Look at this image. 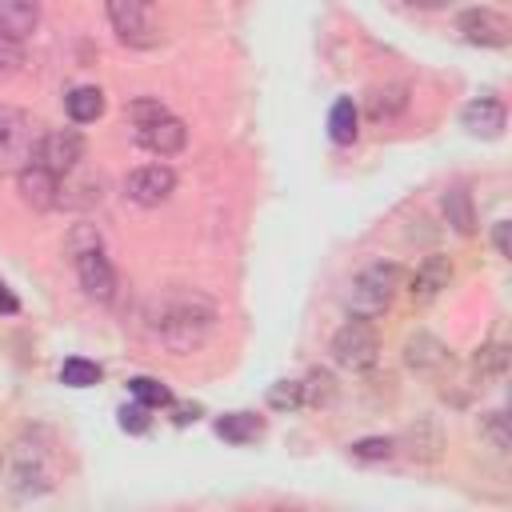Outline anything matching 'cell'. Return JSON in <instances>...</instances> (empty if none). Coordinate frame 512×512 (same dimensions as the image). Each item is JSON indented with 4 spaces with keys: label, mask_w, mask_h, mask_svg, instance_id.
<instances>
[{
    "label": "cell",
    "mask_w": 512,
    "mask_h": 512,
    "mask_svg": "<svg viewBox=\"0 0 512 512\" xmlns=\"http://www.w3.org/2000/svg\"><path fill=\"white\" fill-rule=\"evenodd\" d=\"M348 452L356 460H388V456H396V440L392 436H364V440L348 444Z\"/></svg>",
    "instance_id": "obj_25"
},
{
    "label": "cell",
    "mask_w": 512,
    "mask_h": 512,
    "mask_svg": "<svg viewBox=\"0 0 512 512\" xmlns=\"http://www.w3.org/2000/svg\"><path fill=\"white\" fill-rule=\"evenodd\" d=\"M332 396V376L328 372H308V384H304V404H320Z\"/></svg>",
    "instance_id": "obj_29"
},
{
    "label": "cell",
    "mask_w": 512,
    "mask_h": 512,
    "mask_svg": "<svg viewBox=\"0 0 512 512\" xmlns=\"http://www.w3.org/2000/svg\"><path fill=\"white\" fill-rule=\"evenodd\" d=\"M456 28L464 32L468 44H480V48H504L512 40V24L496 8H468L456 16Z\"/></svg>",
    "instance_id": "obj_9"
},
{
    "label": "cell",
    "mask_w": 512,
    "mask_h": 512,
    "mask_svg": "<svg viewBox=\"0 0 512 512\" xmlns=\"http://www.w3.org/2000/svg\"><path fill=\"white\" fill-rule=\"evenodd\" d=\"M40 28V0H0V32L24 40Z\"/></svg>",
    "instance_id": "obj_15"
},
{
    "label": "cell",
    "mask_w": 512,
    "mask_h": 512,
    "mask_svg": "<svg viewBox=\"0 0 512 512\" xmlns=\"http://www.w3.org/2000/svg\"><path fill=\"white\" fill-rule=\"evenodd\" d=\"M216 436H224L228 444H252L256 436H264V420L252 412H228L216 420Z\"/></svg>",
    "instance_id": "obj_17"
},
{
    "label": "cell",
    "mask_w": 512,
    "mask_h": 512,
    "mask_svg": "<svg viewBox=\"0 0 512 512\" xmlns=\"http://www.w3.org/2000/svg\"><path fill=\"white\" fill-rule=\"evenodd\" d=\"M48 488V472H44V460L32 452H20L16 456V492L20 496H32V492H44Z\"/></svg>",
    "instance_id": "obj_21"
},
{
    "label": "cell",
    "mask_w": 512,
    "mask_h": 512,
    "mask_svg": "<svg viewBox=\"0 0 512 512\" xmlns=\"http://www.w3.org/2000/svg\"><path fill=\"white\" fill-rule=\"evenodd\" d=\"M152 4L156 0H104L108 20H112V28L124 44H132V48H152L156 44V32H152V20H148Z\"/></svg>",
    "instance_id": "obj_6"
},
{
    "label": "cell",
    "mask_w": 512,
    "mask_h": 512,
    "mask_svg": "<svg viewBox=\"0 0 512 512\" xmlns=\"http://www.w3.org/2000/svg\"><path fill=\"white\" fill-rule=\"evenodd\" d=\"M24 64V44L8 32H0V72H16Z\"/></svg>",
    "instance_id": "obj_28"
},
{
    "label": "cell",
    "mask_w": 512,
    "mask_h": 512,
    "mask_svg": "<svg viewBox=\"0 0 512 512\" xmlns=\"http://www.w3.org/2000/svg\"><path fill=\"white\" fill-rule=\"evenodd\" d=\"M408 108V84H384L368 96V116L372 120H392Z\"/></svg>",
    "instance_id": "obj_20"
},
{
    "label": "cell",
    "mask_w": 512,
    "mask_h": 512,
    "mask_svg": "<svg viewBox=\"0 0 512 512\" xmlns=\"http://www.w3.org/2000/svg\"><path fill=\"white\" fill-rule=\"evenodd\" d=\"M400 288H404V268L392 264V260H376V264L356 272L352 292H348V308H352V316L372 320V316H380L396 300Z\"/></svg>",
    "instance_id": "obj_2"
},
{
    "label": "cell",
    "mask_w": 512,
    "mask_h": 512,
    "mask_svg": "<svg viewBox=\"0 0 512 512\" xmlns=\"http://www.w3.org/2000/svg\"><path fill=\"white\" fill-rule=\"evenodd\" d=\"M508 220H496V228H492V244H496V252L500 256H512V248H508Z\"/></svg>",
    "instance_id": "obj_32"
},
{
    "label": "cell",
    "mask_w": 512,
    "mask_h": 512,
    "mask_svg": "<svg viewBox=\"0 0 512 512\" xmlns=\"http://www.w3.org/2000/svg\"><path fill=\"white\" fill-rule=\"evenodd\" d=\"M504 104L492 100V96H480V100H468L460 108V124L472 132V136H484V140H496L504 132Z\"/></svg>",
    "instance_id": "obj_13"
},
{
    "label": "cell",
    "mask_w": 512,
    "mask_h": 512,
    "mask_svg": "<svg viewBox=\"0 0 512 512\" xmlns=\"http://www.w3.org/2000/svg\"><path fill=\"white\" fill-rule=\"evenodd\" d=\"M0 312H4V316H12V312H20V300L12 296V288H8L4 280H0Z\"/></svg>",
    "instance_id": "obj_33"
},
{
    "label": "cell",
    "mask_w": 512,
    "mask_h": 512,
    "mask_svg": "<svg viewBox=\"0 0 512 512\" xmlns=\"http://www.w3.org/2000/svg\"><path fill=\"white\" fill-rule=\"evenodd\" d=\"M16 188H20V200L36 212H48V208L60 204V176H52L40 164H24L16 172Z\"/></svg>",
    "instance_id": "obj_11"
},
{
    "label": "cell",
    "mask_w": 512,
    "mask_h": 512,
    "mask_svg": "<svg viewBox=\"0 0 512 512\" xmlns=\"http://www.w3.org/2000/svg\"><path fill=\"white\" fill-rule=\"evenodd\" d=\"M448 284H452V260L448 256H424V264L412 272L408 292L416 304H432Z\"/></svg>",
    "instance_id": "obj_12"
},
{
    "label": "cell",
    "mask_w": 512,
    "mask_h": 512,
    "mask_svg": "<svg viewBox=\"0 0 512 512\" xmlns=\"http://www.w3.org/2000/svg\"><path fill=\"white\" fill-rule=\"evenodd\" d=\"M328 136H332V144H352L360 136V112H356V104L348 96H340L332 104V112H328Z\"/></svg>",
    "instance_id": "obj_18"
},
{
    "label": "cell",
    "mask_w": 512,
    "mask_h": 512,
    "mask_svg": "<svg viewBox=\"0 0 512 512\" xmlns=\"http://www.w3.org/2000/svg\"><path fill=\"white\" fill-rule=\"evenodd\" d=\"M64 112L76 120V124H92L104 116V92L96 84H76L68 96H64Z\"/></svg>",
    "instance_id": "obj_16"
},
{
    "label": "cell",
    "mask_w": 512,
    "mask_h": 512,
    "mask_svg": "<svg viewBox=\"0 0 512 512\" xmlns=\"http://www.w3.org/2000/svg\"><path fill=\"white\" fill-rule=\"evenodd\" d=\"M84 160V136L76 128H56V132H40V144H36V156L32 164L48 168L52 176H72L76 164Z\"/></svg>",
    "instance_id": "obj_5"
},
{
    "label": "cell",
    "mask_w": 512,
    "mask_h": 512,
    "mask_svg": "<svg viewBox=\"0 0 512 512\" xmlns=\"http://www.w3.org/2000/svg\"><path fill=\"white\" fill-rule=\"evenodd\" d=\"M60 380L68 388H92V384H100V364L96 360H84V356H68L60 364Z\"/></svg>",
    "instance_id": "obj_22"
},
{
    "label": "cell",
    "mask_w": 512,
    "mask_h": 512,
    "mask_svg": "<svg viewBox=\"0 0 512 512\" xmlns=\"http://www.w3.org/2000/svg\"><path fill=\"white\" fill-rule=\"evenodd\" d=\"M148 412H152V408L140 404V400H136V404H124V408L116 412V424H120L124 432H132V436H144V432L152 428V416H148Z\"/></svg>",
    "instance_id": "obj_26"
},
{
    "label": "cell",
    "mask_w": 512,
    "mask_h": 512,
    "mask_svg": "<svg viewBox=\"0 0 512 512\" xmlns=\"http://www.w3.org/2000/svg\"><path fill=\"white\" fill-rule=\"evenodd\" d=\"M40 144V124L12 104H0V172H20L32 164Z\"/></svg>",
    "instance_id": "obj_3"
},
{
    "label": "cell",
    "mask_w": 512,
    "mask_h": 512,
    "mask_svg": "<svg viewBox=\"0 0 512 512\" xmlns=\"http://www.w3.org/2000/svg\"><path fill=\"white\" fill-rule=\"evenodd\" d=\"M168 108L160 104V100H152V96H140V100H132L128 104V120L140 128V124H148V120H156V116H164Z\"/></svg>",
    "instance_id": "obj_27"
},
{
    "label": "cell",
    "mask_w": 512,
    "mask_h": 512,
    "mask_svg": "<svg viewBox=\"0 0 512 512\" xmlns=\"http://www.w3.org/2000/svg\"><path fill=\"white\" fill-rule=\"evenodd\" d=\"M376 356H380V340H376V332H372V324L364 316H352L348 324L336 328V336H332V360L340 368L364 372V368L376 364Z\"/></svg>",
    "instance_id": "obj_4"
},
{
    "label": "cell",
    "mask_w": 512,
    "mask_h": 512,
    "mask_svg": "<svg viewBox=\"0 0 512 512\" xmlns=\"http://www.w3.org/2000/svg\"><path fill=\"white\" fill-rule=\"evenodd\" d=\"M404 4H412V8H424V12H432V8H444L448 0H404Z\"/></svg>",
    "instance_id": "obj_34"
},
{
    "label": "cell",
    "mask_w": 512,
    "mask_h": 512,
    "mask_svg": "<svg viewBox=\"0 0 512 512\" xmlns=\"http://www.w3.org/2000/svg\"><path fill=\"white\" fill-rule=\"evenodd\" d=\"M300 404H304V384H300V380H276V384L268 388V408L292 412V408H300Z\"/></svg>",
    "instance_id": "obj_24"
},
{
    "label": "cell",
    "mask_w": 512,
    "mask_h": 512,
    "mask_svg": "<svg viewBox=\"0 0 512 512\" xmlns=\"http://www.w3.org/2000/svg\"><path fill=\"white\" fill-rule=\"evenodd\" d=\"M444 360H448V348H444L432 332H412V336L404 340V364H408L412 372H436Z\"/></svg>",
    "instance_id": "obj_14"
},
{
    "label": "cell",
    "mask_w": 512,
    "mask_h": 512,
    "mask_svg": "<svg viewBox=\"0 0 512 512\" xmlns=\"http://www.w3.org/2000/svg\"><path fill=\"white\" fill-rule=\"evenodd\" d=\"M440 208H444V220L460 232V236H472L476 232V212H472V196L464 192V188H448L444 192V200H440Z\"/></svg>",
    "instance_id": "obj_19"
},
{
    "label": "cell",
    "mask_w": 512,
    "mask_h": 512,
    "mask_svg": "<svg viewBox=\"0 0 512 512\" xmlns=\"http://www.w3.org/2000/svg\"><path fill=\"white\" fill-rule=\"evenodd\" d=\"M72 260H76V280H80V288H84L92 300L108 304V300L116 296V272H112L104 248H100V244H92V248H76Z\"/></svg>",
    "instance_id": "obj_8"
},
{
    "label": "cell",
    "mask_w": 512,
    "mask_h": 512,
    "mask_svg": "<svg viewBox=\"0 0 512 512\" xmlns=\"http://www.w3.org/2000/svg\"><path fill=\"white\" fill-rule=\"evenodd\" d=\"M128 392H132V400H140V404H148V408H168V404H172V392H168L156 376H132V380H128Z\"/></svg>",
    "instance_id": "obj_23"
},
{
    "label": "cell",
    "mask_w": 512,
    "mask_h": 512,
    "mask_svg": "<svg viewBox=\"0 0 512 512\" xmlns=\"http://www.w3.org/2000/svg\"><path fill=\"white\" fill-rule=\"evenodd\" d=\"M136 144L148 148L152 156H176L188 144V128H184L180 116L164 112V116H156V120H148V124L136 128Z\"/></svg>",
    "instance_id": "obj_10"
},
{
    "label": "cell",
    "mask_w": 512,
    "mask_h": 512,
    "mask_svg": "<svg viewBox=\"0 0 512 512\" xmlns=\"http://www.w3.org/2000/svg\"><path fill=\"white\" fill-rule=\"evenodd\" d=\"M504 364H508V352L500 344H488V348L476 352V368L480 372H504Z\"/></svg>",
    "instance_id": "obj_30"
},
{
    "label": "cell",
    "mask_w": 512,
    "mask_h": 512,
    "mask_svg": "<svg viewBox=\"0 0 512 512\" xmlns=\"http://www.w3.org/2000/svg\"><path fill=\"white\" fill-rule=\"evenodd\" d=\"M172 192H176V172L168 164H144L124 180V196L140 208H160Z\"/></svg>",
    "instance_id": "obj_7"
},
{
    "label": "cell",
    "mask_w": 512,
    "mask_h": 512,
    "mask_svg": "<svg viewBox=\"0 0 512 512\" xmlns=\"http://www.w3.org/2000/svg\"><path fill=\"white\" fill-rule=\"evenodd\" d=\"M152 332L172 348V352H192L208 332H212V320H216V304L200 292H168V296H156L152 300Z\"/></svg>",
    "instance_id": "obj_1"
},
{
    "label": "cell",
    "mask_w": 512,
    "mask_h": 512,
    "mask_svg": "<svg viewBox=\"0 0 512 512\" xmlns=\"http://www.w3.org/2000/svg\"><path fill=\"white\" fill-rule=\"evenodd\" d=\"M484 432H488V436H492V444H496V448H500V452H504V448H508V432H504V416H500V412H496V416H492V420H488V428H484Z\"/></svg>",
    "instance_id": "obj_31"
}]
</instances>
